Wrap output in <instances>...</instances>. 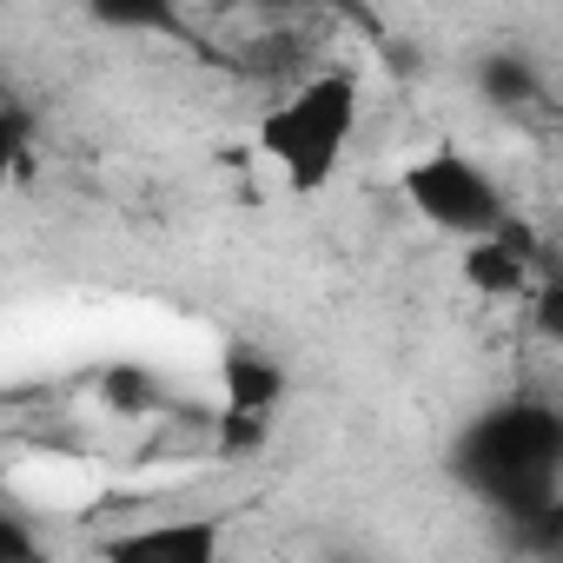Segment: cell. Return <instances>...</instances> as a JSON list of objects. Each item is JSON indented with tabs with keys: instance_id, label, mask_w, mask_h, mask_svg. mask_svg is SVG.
<instances>
[{
	"instance_id": "cell-4",
	"label": "cell",
	"mask_w": 563,
	"mask_h": 563,
	"mask_svg": "<svg viewBox=\"0 0 563 563\" xmlns=\"http://www.w3.org/2000/svg\"><path fill=\"white\" fill-rule=\"evenodd\" d=\"M286 391H292V378H286V365H278L272 352H258V345H225L219 352V424H212V438H219V451H258L265 444V431H272V418H278V405H286Z\"/></svg>"
},
{
	"instance_id": "cell-9",
	"label": "cell",
	"mask_w": 563,
	"mask_h": 563,
	"mask_svg": "<svg viewBox=\"0 0 563 563\" xmlns=\"http://www.w3.org/2000/svg\"><path fill=\"white\" fill-rule=\"evenodd\" d=\"M484 93H490L497 107H517V100H530V93H537V80H530L517 60H484Z\"/></svg>"
},
{
	"instance_id": "cell-6",
	"label": "cell",
	"mask_w": 563,
	"mask_h": 563,
	"mask_svg": "<svg viewBox=\"0 0 563 563\" xmlns=\"http://www.w3.org/2000/svg\"><path fill=\"white\" fill-rule=\"evenodd\" d=\"M87 14L113 34H186L179 0H87Z\"/></svg>"
},
{
	"instance_id": "cell-7",
	"label": "cell",
	"mask_w": 563,
	"mask_h": 563,
	"mask_svg": "<svg viewBox=\"0 0 563 563\" xmlns=\"http://www.w3.org/2000/svg\"><path fill=\"white\" fill-rule=\"evenodd\" d=\"M530 332L550 339V345H563V272L556 265H543L537 286H530Z\"/></svg>"
},
{
	"instance_id": "cell-8",
	"label": "cell",
	"mask_w": 563,
	"mask_h": 563,
	"mask_svg": "<svg viewBox=\"0 0 563 563\" xmlns=\"http://www.w3.org/2000/svg\"><path fill=\"white\" fill-rule=\"evenodd\" d=\"M100 398H107L113 411H126V418H140V411H159V391H153V378H146V372H133V365H113V372L100 378Z\"/></svg>"
},
{
	"instance_id": "cell-10",
	"label": "cell",
	"mask_w": 563,
	"mask_h": 563,
	"mask_svg": "<svg viewBox=\"0 0 563 563\" xmlns=\"http://www.w3.org/2000/svg\"><path fill=\"white\" fill-rule=\"evenodd\" d=\"M252 14H345L352 0H245Z\"/></svg>"
},
{
	"instance_id": "cell-2",
	"label": "cell",
	"mask_w": 563,
	"mask_h": 563,
	"mask_svg": "<svg viewBox=\"0 0 563 563\" xmlns=\"http://www.w3.org/2000/svg\"><path fill=\"white\" fill-rule=\"evenodd\" d=\"M358 113H365L358 67H306L258 113V153L278 166V179L292 192H325L352 153Z\"/></svg>"
},
{
	"instance_id": "cell-3",
	"label": "cell",
	"mask_w": 563,
	"mask_h": 563,
	"mask_svg": "<svg viewBox=\"0 0 563 563\" xmlns=\"http://www.w3.org/2000/svg\"><path fill=\"white\" fill-rule=\"evenodd\" d=\"M405 206H411L424 225H438L444 239H490V232L510 225V199H504L497 179H490L471 153H457V146H431L424 159L405 166Z\"/></svg>"
},
{
	"instance_id": "cell-5",
	"label": "cell",
	"mask_w": 563,
	"mask_h": 563,
	"mask_svg": "<svg viewBox=\"0 0 563 563\" xmlns=\"http://www.w3.org/2000/svg\"><path fill=\"white\" fill-rule=\"evenodd\" d=\"M219 537H225L219 517H166V523L120 530L100 550L107 556H126V563H212L219 556Z\"/></svg>"
},
{
	"instance_id": "cell-1",
	"label": "cell",
	"mask_w": 563,
	"mask_h": 563,
	"mask_svg": "<svg viewBox=\"0 0 563 563\" xmlns=\"http://www.w3.org/2000/svg\"><path fill=\"white\" fill-rule=\"evenodd\" d=\"M457 484L490 504L497 517L523 523L537 510H550L563 497V411L543 405V398H510V405H490L464 438H457V457H451Z\"/></svg>"
}]
</instances>
